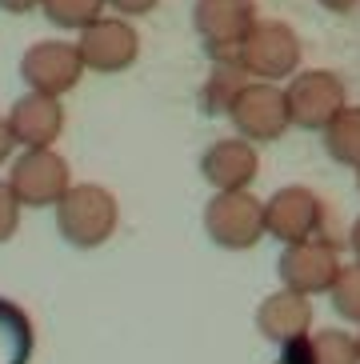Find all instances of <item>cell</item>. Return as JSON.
<instances>
[{
    "mask_svg": "<svg viewBox=\"0 0 360 364\" xmlns=\"http://www.w3.org/2000/svg\"><path fill=\"white\" fill-rule=\"evenodd\" d=\"M117 225L120 204L105 184H73L64 193V200L56 204V232H60L64 245L80 248V252L108 245Z\"/></svg>",
    "mask_w": 360,
    "mask_h": 364,
    "instance_id": "obj_1",
    "label": "cell"
},
{
    "mask_svg": "<svg viewBox=\"0 0 360 364\" xmlns=\"http://www.w3.org/2000/svg\"><path fill=\"white\" fill-rule=\"evenodd\" d=\"M204 232L224 252H248L268 236L265 228V200L244 193H212L204 204Z\"/></svg>",
    "mask_w": 360,
    "mask_h": 364,
    "instance_id": "obj_2",
    "label": "cell"
},
{
    "mask_svg": "<svg viewBox=\"0 0 360 364\" xmlns=\"http://www.w3.org/2000/svg\"><path fill=\"white\" fill-rule=\"evenodd\" d=\"M9 188L24 208H56L73 188V168L53 149H24L9 164Z\"/></svg>",
    "mask_w": 360,
    "mask_h": 364,
    "instance_id": "obj_3",
    "label": "cell"
},
{
    "mask_svg": "<svg viewBox=\"0 0 360 364\" xmlns=\"http://www.w3.org/2000/svg\"><path fill=\"white\" fill-rule=\"evenodd\" d=\"M288 97V117H292V129L305 132H324L332 120L349 108V92H344V80L329 68H308L297 73L285 88Z\"/></svg>",
    "mask_w": 360,
    "mask_h": 364,
    "instance_id": "obj_4",
    "label": "cell"
},
{
    "mask_svg": "<svg viewBox=\"0 0 360 364\" xmlns=\"http://www.w3.org/2000/svg\"><path fill=\"white\" fill-rule=\"evenodd\" d=\"M192 28L204 41L212 60H236L240 44L256 28V4L253 0H196Z\"/></svg>",
    "mask_w": 360,
    "mask_h": 364,
    "instance_id": "obj_5",
    "label": "cell"
},
{
    "mask_svg": "<svg viewBox=\"0 0 360 364\" xmlns=\"http://www.w3.org/2000/svg\"><path fill=\"white\" fill-rule=\"evenodd\" d=\"M228 120H233L236 136L253 140V144L280 140L292 129L285 88H276L272 80H248L240 88V97L233 100V108H228Z\"/></svg>",
    "mask_w": 360,
    "mask_h": 364,
    "instance_id": "obj_6",
    "label": "cell"
},
{
    "mask_svg": "<svg viewBox=\"0 0 360 364\" xmlns=\"http://www.w3.org/2000/svg\"><path fill=\"white\" fill-rule=\"evenodd\" d=\"M329 225V208L312 188L305 184H288V188H276L265 200V228L272 240L280 245H300V240H317L324 236Z\"/></svg>",
    "mask_w": 360,
    "mask_h": 364,
    "instance_id": "obj_7",
    "label": "cell"
},
{
    "mask_svg": "<svg viewBox=\"0 0 360 364\" xmlns=\"http://www.w3.org/2000/svg\"><path fill=\"white\" fill-rule=\"evenodd\" d=\"M300 36L288 28L285 21H256V28L248 33V41L240 44V60L244 73L253 80H285V76H297L300 68Z\"/></svg>",
    "mask_w": 360,
    "mask_h": 364,
    "instance_id": "obj_8",
    "label": "cell"
},
{
    "mask_svg": "<svg viewBox=\"0 0 360 364\" xmlns=\"http://www.w3.org/2000/svg\"><path fill=\"white\" fill-rule=\"evenodd\" d=\"M340 252L329 236H317V240H300V245H285L280 248V260H276V277L280 284L292 292H305V296H320V292H332L340 277Z\"/></svg>",
    "mask_w": 360,
    "mask_h": 364,
    "instance_id": "obj_9",
    "label": "cell"
},
{
    "mask_svg": "<svg viewBox=\"0 0 360 364\" xmlns=\"http://www.w3.org/2000/svg\"><path fill=\"white\" fill-rule=\"evenodd\" d=\"M85 73V56L68 41H36L21 56V80L32 92H48V97L73 92Z\"/></svg>",
    "mask_w": 360,
    "mask_h": 364,
    "instance_id": "obj_10",
    "label": "cell"
},
{
    "mask_svg": "<svg viewBox=\"0 0 360 364\" xmlns=\"http://www.w3.org/2000/svg\"><path fill=\"white\" fill-rule=\"evenodd\" d=\"M76 48L85 56L88 73L112 76L137 65L140 56V33L128 24V16H100L96 24H88L85 33L76 36Z\"/></svg>",
    "mask_w": 360,
    "mask_h": 364,
    "instance_id": "obj_11",
    "label": "cell"
},
{
    "mask_svg": "<svg viewBox=\"0 0 360 364\" xmlns=\"http://www.w3.org/2000/svg\"><path fill=\"white\" fill-rule=\"evenodd\" d=\"M201 176L216 193H244L248 184L260 176V156L256 144L244 136H224L212 140L201 156Z\"/></svg>",
    "mask_w": 360,
    "mask_h": 364,
    "instance_id": "obj_12",
    "label": "cell"
},
{
    "mask_svg": "<svg viewBox=\"0 0 360 364\" xmlns=\"http://www.w3.org/2000/svg\"><path fill=\"white\" fill-rule=\"evenodd\" d=\"M9 129L21 149H53L64 132V105L48 92H24L9 108Z\"/></svg>",
    "mask_w": 360,
    "mask_h": 364,
    "instance_id": "obj_13",
    "label": "cell"
},
{
    "mask_svg": "<svg viewBox=\"0 0 360 364\" xmlns=\"http://www.w3.org/2000/svg\"><path fill=\"white\" fill-rule=\"evenodd\" d=\"M256 332L272 344H288L305 332H312V296L280 284L256 304Z\"/></svg>",
    "mask_w": 360,
    "mask_h": 364,
    "instance_id": "obj_14",
    "label": "cell"
},
{
    "mask_svg": "<svg viewBox=\"0 0 360 364\" xmlns=\"http://www.w3.org/2000/svg\"><path fill=\"white\" fill-rule=\"evenodd\" d=\"M32 348H36L32 316L16 300L0 296V364H28Z\"/></svg>",
    "mask_w": 360,
    "mask_h": 364,
    "instance_id": "obj_15",
    "label": "cell"
},
{
    "mask_svg": "<svg viewBox=\"0 0 360 364\" xmlns=\"http://www.w3.org/2000/svg\"><path fill=\"white\" fill-rule=\"evenodd\" d=\"M248 80H253V76L244 73L240 60H212L208 80L201 85V108L208 112V117H224Z\"/></svg>",
    "mask_w": 360,
    "mask_h": 364,
    "instance_id": "obj_16",
    "label": "cell"
},
{
    "mask_svg": "<svg viewBox=\"0 0 360 364\" xmlns=\"http://www.w3.org/2000/svg\"><path fill=\"white\" fill-rule=\"evenodd\" d=\"M324 152L344 168H360V108L349 105L324 129Z\"/></svg>",
    "mask_w": 360,
    "mask_h": 364,
    "instance_id": "obj_17",
    "label": "cell"
},
{
    "mask_svg": "<svg viewBox=\"0 0 360 364\" xmlns=\"http://www.w3.org/2000/svg\"><path fill=\"white\" fill-rule=\"evenodd\" d=\"M308 364H360L356 332L312 328V332H308Z\"/></svg>",
    "mask_w": 360,
    "mask_h": 364,
    "instance_id": "obj_18",
    "label": "cell"
},
{
    "mask_svg": "<svg viewBox=\"0 0 360 364\" xmlns=\"http://www.w3.org/2000/svg\"><path fill=\"white\" fill-rule=\"evenodd\" d=\"M108 0H41L44 21L53 28H64V33H85L88 24H96L105 16Z\"/></svg>",
    "mask_w": 360,
    "mask_h": 364,
    "instance_id": "obj_19",
    "label": "cell"
},
{
    "mask_svg": "<svg viewBox=\"0 0 360 364\" xmlns=\"http://www.w3.org/2000/svg\"><path fill=\"white\" fill-rule=\"evenodd\" d=\"M329 300H332V312H337L340 321L360 324V260H352V264L340 268V277H337V284H332Z\"/></svg>",
    "mask_w": 360,
    "mask_h": 364,
    "instance_id": "obj_20",
    "label": "cell"
},
{
    "mask_svg": "<svg viewBox=\"0 0 360 364\" xmlns=\"http://www.w3.org/2000/svg\"><path fill=\"white\" fill-rule=\"evenodd\" d=\"M21 208L24 204L16 200L9 181H0V245H9L12 236H16V228H21Z\"/></svg>",
    "mask_w": 360,
    "mask_h": 364,
    "instance_id": "obj_21",
    "label": "cell"
},
{
    "mask_svg": "<svg viewBox=\"0 0 360 364\" xmlns=\"http://www.w3.org/2000/svg\"><path fill=\"white\" fill-rule=\"evenodd\" d=\"M160 0H108V9L125 12V16H149Z\"/></svg>",
    "mask_w": 360,
    "mask_h": 364,
    "instance_id": "obj_22",
    "label": "cell"
},
{
    "mask_svg": "<svg viewBox=\"0 0 360 364\" xmlns=\"http://www.w3.org/2000/svg\"><path fill=\"white\" fill-rule=\"evenodd\" d=\"M21 149L16 144V136H12V129H9V117H0V164H12V152Z\"/></svg>",
    "mask_w": 360,
    "mask_h": 364,
    "instance_id": "obj_23",
    "label": "cell"
},
{
    "mask_svg": "<svg viewBox=\"0 0 360 364\" xmlns=\"http://www.w3.org/2000/svg\"><path fill=\"white\" fill-rule=\"evenodd\" d=\"M36 9H41V0H0V12H9V16H28Z\"/></svg>",
    "mask_w": 360,
    "mask_h": 364,
    "instance_id": "obj_24",
    "label": "cell"
},
{
    "mask_svg": "<svg viewBox=\"0 0 360 364\" xmlns=\"http://www.w3.org/2000/svg\"><path fill=\"white\" fill-rule=\"evenodd\" d=\"M320 9H329V12H337V16H344V12H352L360 4V0H317Z\"/></svg>",
    "mask_w": 360,
    "mask_h": 364,
    "instance_id": "obj_25",
    "label": "cell"
},
{
    "mask_svg": "<svg viewBox=\"0 0 360 364\" xmlns=\"http://www.w3.org/2000/svg\"><path fill=\"white\" fill-rule=\"evenodd\" d=\"M349 245H352V257L360 260V216L352 220V228H349Z\"/></svg>",
    "mask_w": 360,
    "mask_h": 364,
    "instance_id": "obj_26",
    "label": "cell"
},
{
    "mask_svg": "<svg viewBox=\"0 0 360 364\" xmlns=\"http://www.w3.org/2000/svg\"><path fill=\"white\" fill-rule=\"evenodd\" d=\"M356 188H360V168H356Z\"/></svg>",
    "mask_w": 360,
    "mask_h": 364,
    "instance_id": "obj_27",
    "label": "cell"
},
{
    "mask_svg": "<svg viewBox=\"0 0 360 364\" xmlns=\"http://www.w3.org/2000/svg\"><path fill=\"white\" fill-rule=\"evenodd\" d=\"M276 364H285V360H276Z\"/></svg>",
    "mask_w": 360,
    "mask_h": 364,
    "instance_id": "obj_28",
    "label": "cell"
},
{
    "mask_svg": "<svg viewBox=\"0 0 360 364\" xmlns=\"http://www.w3.org/2000/svg\"><path fill=\"white\" fill-rule=\"evenodd\" d=\"M356 341H360V332H356Z\"/></svg>",
    "mask_w": 360,
    "mask_h": 364,
    "instance_id": "obj_29",
    "label": "cell"
}]
</instances>
